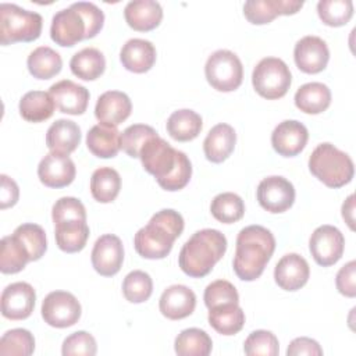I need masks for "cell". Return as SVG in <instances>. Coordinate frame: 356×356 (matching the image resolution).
I'll list each match as a JSON object with an SVG mask.
<instances>
[{
  "instance_id": "1",
  "label": "cell",
  "mask_w": 356,
  "mask_h": 356,
  "mask_svg": "<svg viewBox=\"0 0 356 356\" xmlns=\"http://www.w3.org/2000/svg\"><path fill=\"white\" fill-rule=\"evenodd\" d=\"M139 159L143 168L152 174L157 184L170 192L185 188L192 175L188 156L174 149L159 135L150 138L140 149Z\"/></svg>"
},
{
  "instance_id": "2",
  "label": "cell",
  "mask_w": 356,
  "mask_h": 356,
  "mask_svg": "<svg viewBox=\"0 0 356 356\" xmlns=\"http://www.w3.org/2000/svg\"><path fill=\"white\" fill-rule=\"evenodd\" d=\"M275 250V238L261 225H249L239 231L234 256V271L242 281L259 278Z\"/></svg>"
},
{
  "instance_id": "3",
  "label": "cell",
  "mask_w": 356,
  "mask_h": 356,
  "mask_svg": "<svg viewBox=\"0 0 356 356\" xmlns=\"http://www.w3.org/2000/svg\"><path fill=\"white\" fill-rule=\"evenodd\" d=\"M184 231L182 216L172 209H163L152 216L134 238V246L143 259H164L170 254L174 241Z\"/></svg>"
},
{
  "instance_id": "4",
  "label": "cell",
  "mask_w": 356,
  "mask_h": 356,
  "mask_svg": "<svg viewBox=\"0 0 356 356\" xmlns=\"http://www.w3.org/2000/svg\"><path fill=\"white\" fill-rule=\"evenodd\" d=\"M227 250V238L218 229L196 231L181 248L178 263L181 270L193 278L207 275Z\"/></svg>"
},
{
  "instance_id": "5",
  "label": "cell",
  "mask_w": 356,
  "mask_h": 356,
  "mask_svg": "<svg viewBox=\"0 0 356 356\" xmlns=\"http://www.w3.org/2000/svg\"><path fill=\"white\" fill-rule=\"evenodd\" d=\"M310 172L328 188H341L349 184L355 165L349 154L331 143H320L309 157Z\"/></svg>"
},
{
  "instance_id": "6",
  "label": "cell",
  "mask_w": 356,
  "mask_h": 356,
  "mask_svg": "<svg viewBox=\"0 0 356 356\" xmlns=\"http://www.w3.org/2000/svg\"><path fill=\"white\" fill-rule=\"evenodd\" d=\"M43 18L39 13L25 10L13 3L0 4V43L32 42L40 36Z\"/></svg>"
},
{
  "instance_id": "7",
  "label": "cell",
  "mask_w": 356,
  "mask_h": 356,
  "mask_svg": "<svg viewBox=\"0 0 356 356\" xmlns=\"http://www.w3.org/2000/svg\"><path fill=\"white\" fill-rule=\"evenodd\" d=\"M292 82L289 67L277 57L261 58L253 70L252 83L264 99L275 100L286 95Z\"/></svg>"
},
{
  "instance_id": "8",
  "label": "cell",
  "mask_w": 356,
  "mask_h": 356,
  "mask_svg": "<svg viewBox=\"0 0 356 356\" xmlns=\"http://www.w3.org/2000/svg\"><path fill=\"white\" fill-rule=\"evenodd\" d=\"M204 74L207 82L218 92H232L238 89L243 79V67L239 57L225 49H220L209 56Z\"/></svg>"
},
{
  "instance_id": "9",
  "label": "cell",
  "mask_w": 356,
  "mask_h": 356,
  "mask_svg": "<svg viewBox=\"0 0 356 356\" xmlns=\"http://www.w3.org/2000/svg\"><path fill=\"white\" fill-rule=\"evenodd\" d=\"M42 317L44 323L56 328H67L78 323L81 303L67 291H53L42 302Z\"/></svg>"
},
{
  "instance_id": "10",
  "label": "cell",
  "mask_w": 356,
  "mask_h": 356,
  "mask_svg": "<svg viewBox=\"0 0 356 356\" xmlns=\"http://www.w3.org/2000/svg\"><path fill=\"white\" fill-rule=\"evenodd\" d=\"M309 249L318 266L330 267L342 257L345 238L337 227L328 224L320 225L310 236Z\"/></svg>"
},
{
  "instance_id": "11",
  "label": "cell",
  "mask_w": 356,
  "mask_h": 356,
  "mask_svg": "<svg viewBox=\"0 0 356 356\" xmlns=\"http://www.w3.org/2000/svg\"><path fill=\"white\" fill-rule=\"evenodd\" d=\"M86 21L72 4L68 8L57 11L51 18L50 38L60 46L71 47L82 39H86Z\"/></svg>"
},
{
  "instance_id": "12",
  "label": "cell",
  "mask_w": 356,
  "mask_h": 356,
  "mask_svg": "<svg viewBox=\"0 0 356 356\" xmlns=\"http://www.w3.org/2000/svg\"><path fill=\"white\" fill-rule=\"evenodd\" d=\"M256 196L266 211L284 213L295 202V188L286 178L271 175L260 181Z\"/></svg>"
},
{
  "instance_id": "13",
  "label": "cell",
  "mask_w": 356,
  "mask_h": 356,
  "mask_svg": "<svg viewBox=\"0 0 356 356\" xmlns=\"http://www.w3.org/2000/svg\"><path fill=\"white\" fill-rule=\"evenodd\" d=\"M124 261V246L114 234H104L93 245L92 266L103 277L115 275Z\"/></svg>"
},
{
  "instance_id": "14",
  "label": "cell",
  "mask_w": 356,
  "mask_h": 356,
  "mask_svg": "<svg viewBox=\"0 0 356 356\" xmlns=\"http://www.w3.org/2000/svg\"><path fill=\"white\" fill-rule=\"evenodd\" d=\"M293 58L296 67L302 72L318 74L325 70L328 64L330 50L321 38L307 35L296 42L293 49Z\"/></svg>"
},
{
  "instance_id": "15",
  "label": "cell",
  "mask_w": 356,
  "mask_h": 356,
  "mask_svg": "<svg viewBox=\"0 0 356 356\" xmlns=\"http://www.w3.org/2000/svg\"><path fill=\"white\" fill-rule=\"evenodd\" d=\"M36 293L28 282H13L3 289L1 314L8 320L28 318L35 307Z\"/></svg>"
},
{
  "instance_id": "16",
  "label": "cell",
  "mask_w": 356,
  "mask_h": 356,
  "mask_svg": "<svg viewBox=\"0 0 356 356\" xmlns=\"http://www.w3.org/2000/svg\"><path fill=\"white\" fill-rule=\"evenodd\" d=\"M76 174L74 161L67 154L47 153L38 165V177L44 186L64 188L68 186Z\"/></svg>"
},
{
  "instance_id": "17",
  "label": "cell",
  "mask_w": 356,
  "mask_h": 356,
  "mask_svg": "<svg viewBox=\"0 0 356 356\" xmlns=\"http://www.w3.org/2000/svg\"><path fill=\"white\" fill-rule=\"evenodd\" d=\"M309 139L307 128L296 120H285L280 122L271 134L273 149L284 157L299 154Z\"/></svg>"
},
{
  "instance_id": "18",
  "label": "cell",
  "mask_w": 356,
  "mask_h": 356,
  "mask_svg": "<svg viewBox=\"0 0 356 356\" xmlns=\"http://www.w3.org/2000/svg\"><path fill=\"white\" fill-rule=\"evenodd\" d=\"M49 93L53 97L56 107L61 113L79 115L86 111L89 90L71 79H63L53 83L49 89Z\"/></svg>"
},
{
  "instance_id": "19",
  "label": "cell",
  "mask_w": 356,
  "mask_h": 356,
  "mask_svg": "<svg viewBox=\"0 0 356 356\" xmlns=\"http://www.w3.org/2000/svg\"><path fill=\"white\" fill-rule=\"evenodd\" d=\"M303 7L300 0H248L243 4V15L254 25L271 22L278 15H291Z\"/></svg>"
},
{
  "instance_id": "20",
  "label": "cell",
  "mask_w": 356,
  "mask_h": 356,
  "mask_svg": "<svg viewBox=\"0 0 356 356\" xmlns=\"http://www.w3.org/2000/svg\"><path fill=\"white\" fill-rule=\"evenodd\" d=\"M310 268L305 257L298 253H288L280 259L274 268V280L284 291H298L306 285Z\"/></svg>"
},
{
  "instance_id": "21",
  "label": "cell",
  "mask_w": 356,
  "mask_h": 356,
  "mask_svg": "<svg viewBox=\"0 0 356 356\" xmlns=\"http://www.w3.org/2000/svg\"><path fill=\"white\" fill-rule=\"evenodd\" d=\"M132 111V103L127 93L107 90L102 93L95 106V115L100 124L117 127L125 121Z\"/></svg>"
},
{
  "instance_id": "22",
  "label": "cell",
  "mask_w": 356,
  "mask_h": 356,
  "mask_svg": "<svg viewBox=\"0 0 356 356\" xmlns=\"http://www.w3.org/2000/svg\"><path fill=\"white\" fill-rule=\"evenodd\" d=\"M160 312L170 320H181L191 316L196 307V295L186 285H171L160 296Z\"/></svg>"
},
{
  "instance_id": "23",
  "label": "cell",
  "mask_w": 356,
  "mask_h": 356,
  "mask_svg": "<svg viewBox=\"0 0 356 356\" xmlns=\"http://www.w3.org/2000/svg\"><path fill=\"white\" fill-rule=\"evenodd\" d=\"M127 24L139 32L157 28L163 19V8L154 0H132L124 8Z\"/></svg>"
},
{
  "instance_id": "24",
  "label": "cell",
  "mask_w": 356,
  "mask_h": 356,
  "mask_svg": "<svg viewBox=\"0 0 356 356\" xmlns=\"http://www.w3.org/2000/svg\"><path fill=\"white\" fill-rule=\"evenodd\" d=\"M122 67L135 74L149 71L156 61V49L152 42L146 39H129L120 51Z\"/></svg>"
},
{
  "instance_id": "25",
  "label": "cell",
  "mask_w": 356,
  "mask_h": 356,
  "mask_svg": "<svg viewBox=\"0 0 356 356\" xmlns=\"http://www.w3.org/2000/svg\"><path fill=\"white\" fill-rule=\"evenodd\" d=\"M235 143H236L235 129L225 122H220L209 131L203 142V152L209 161L222 163L234 152Z\"/></svg>"
},
{
  "instance_id": "26",
  "label": "cell",
  "mask_w": 356,
  "mask_h": 356,
  "mask_svg": "<svg viewBox=\"0 0 356 356\" xmlns=\"http://www.w3.org/2000/svg\"><path fill=\"white\" fill-rule=\"evenodd\" d=\"M81 128L71 120L54 121L46 132V146L50 152L70 154L81 143Z\"/></svg>"
},
{
  "instance_id": "27",
  "label": "cell",
  "mask_w": 356,
  "mask_h": 356,
  "mask_svg": "<svg viewBox=\"0 0 356 356\" xmlns=\"http://www.w3.org/2000/svg\"><path fill=\"white\" fill-rule=\"evenodd\" d=\"M86 146L96 157H114L121 149V134L117 127L97 124L89 129L86 135Z\"/></svg>"
},
{
  "instance_id": "28",
  "label": "cell",
  "mask_w": 356,
  "mask_h": 356,
  "mask_svg": "<svg viewBox=\"0 0 356 356\" xmlns=\"http://www.w3.org/2000/svg\"><path fill=\"white\" fill-rule=\"evenodd\" d=\"M295 106L306 114H320L331 104V90L325 83L309 82L295 93Z\"/></svg>"
},
{
  "instance_id": "29",
  "label": "cell",
  "mask_w": 356,
  "mask_h": 356,
  "mask_svg": "<svg viewBox=\"0 0 356 356\" xmlns=\"http://www.w3.org/2000/svg\"><path fill=\"white\" fill-rule=\"evenodd\" d=\"M56 243L65 253L81 252L89 238V227L86 221L70 220L54 224Z\"/></svg>"
},
{
  "instance_id": "30",
  "label": "cell",
  "mask_w": 356,
  "mask_h": 356,
  "mask_svg": "<svg viewBox=\"0 0 356 356\" xmlns=\"http://www.w3.org/2000/svg\"><path fill=\"white\" fill-rule=\"evenodd\" d=\"M54 100L49 92L31 90L19 100V114L29 122H42L49 120L54 113Z\"/></svg>"
},
{
  "instance_id": "31",
  "label": "cell",
  "mask_w": 356,
  "mask_h": 356,
  "mask_svg": "<svg viewBox=\"0 0 356 356\" xmlns=\"http://www.w3.org/2000/svg\"><path fill=\"white\" fill-rule=\"evenodd\" d=\"M203 127L202 117L189 108L174 111L167 120V132L178 142H188L195 139Z\"/></svg>"
},
{
  "instance_id": "32",
  "label": "cell",
  "mask_w": 356,
  "mask_h": 356,
  "mask_svg": "<svg viewBox=\"0 0 356 356\" xmlns=\"http://www.w3.org/2000/svg\"><path fill=\"white\" fill-rule=\"evenodd\" d=\"M209 324L221 335H235L245 324V313L238 303L209 309Z\"/></svg>"
},
{
  "instance_id": "33",
  "label": "cell",
  "mask_w": 356,
  "mask_h": 356,
  "mask_svg": "<svg viewBox=\"0 0 356 356\" xmlns=\"http://www.w3.org/2000/svg\"><path fill=\"white\" fill-rule=\"evenodd\" d=\"M70 68L79 79L93 81L104 72L106 58L100 50L95 47H85L71 57Z\"/></svg>"
},
{
  "instance_id": "34",
  "label": "cell",
  "mask_w": 356,
  "mask_h": 356,
  "mask_svg": "<svg viewBox=\"0 0 356 356\" xmlns=\"http://www.w3.org/2000/svg\"><path fill=\"white\" fill-rule=\"evenodd\" d=\"M31 75L36 79H50L61 71L63 60L61 56L49 46H39L26 60Z\"/></svg>"
},
{
  "instance_id": "35",
  "label": "cell",
  "mask_w": 356,
  "mask_h": 356,
  "mask_svg": "<svg viewBox=\"0 0 356 356\" xmlns=\"http://www.w3.org/2000/svg\"><path fill=\"white\" fill-rule=\"evenodd\" d=\"M31 256L25 245L14 235L3 236L0 242V271L3 274H15L24 270Z\"/></svg>"
},
{
  "instance_id": "36",
  "label": "cell",
  "mask_w": 356,
  "mask_h": 356,
  "mask_svg": "<svg viewBox=\"0 0 356 356\" xmlns=\"http://www.w3.org/2000/svg\"><path fill=\"white\" fill-rule=\"evenodd\" d=\"M121 189V177L111 167H100L93 171L90 178V193L99 203L113 202Z\"/></svg>"
},
{
  "instance_id": "37",
  "label": "cell",
  "mask_w": 356,
  "mask_h": 356,
  "mask_svg": "<svg viewBox=\"0 0 356 356\" xmlns=\"http://www.w3.org/2000/svg\"><path fill=\"white\" fill-rule=\"evenodd\" d=\"M175 353L179 356H207L213 342L209 334L200 328H186L175 338Z\"/></svg>"
},
{
  "instance_id": "38",
  "label": "cell",
  "mask_w": 356,
  "mask_h": 356,
  "mask_svg": "<svg viewBox=\"0 0 356 356\" xmlns=\"http://www.w3.org/2000/svg\"><path fill=\"white\" fill-rule=\"evenodd\" d=\"M210 211L217 221L232 224L243 217L245 203L239 195L234 192H222L211 200Z\"/></svg>"
},
{
  "instance_id": "39",
  "label": "cell",
  "mask_w": 356,
  "mask_h": 356,
  "mask_svg": "<svg viewBox=\"0 0 356 356\" xmlns=\"http://www.w3.org/2000/svg\"><path fill=\"white\" fill-rule=\"evenodd\" d=\"M35 350V338L25 328H13L3 334L0 339L1 356H29Z\"/></svg>"
},
{
  "instance_id": "40",
  "label": "cell",
  "mask_w": 356,
  "mask_h": 356,
  "mask_svg": "<svg viewBox=\"0 0 356 356\" xmlns=\"http://www.w3.org/2000/svg\"><path fill=\"white\" fill-rule=\"evenodd\" d=\"M317 14L323 24L328 26H342L353 15V3L350 0H320Z\"/></svg>"
},
{
  "instance_id": "41",
  "label": "cell",
  "mask_w": 356,
  "mask_h": 356,
  "mask_svg": "<svg viewBox=\"0 0 356 356\" xmlns=\"http://www.w3.org/2000/svg\"><path fill=\"white\" fill-rule=\"evenodd\" d=\"M26 248L31 261L39 260L46 249H47V241H46V232L44 229L33 222H25L15 228L13 232Z\"/></svg>"
},
{
  "instance_id": "42",
  "label": "cell",
  "mask_w": 356,
  "mask_h": 356,
  "mask_svg": "<svg viewBox=\"0 0 356 356\" xmlns=\"http://www.w3.org/2000/svg\"><path fill=\"white\" fill-rule=\"evenodd\" d=\"M153 292V281L150 275L142 270H134L125 275L122 281V293L131 303L146 302Z\"/></svg>"
},
{
  "instance_id": "43",
  "label": "cell",
  "mask_w": 356,
  "mask_h": 356,
  "mask_svg": "<svg viewBox=\"0 0 356 356\" xmlns=\"http://www.w3.org/2000/svg\"><path fill=\"white\" fill-rule=\"evenodd\" d=\"M159 135L154 128L145 124H134L124 129L121 134V149L129 157H139L143 145L153 136Z\"/></svg>"
},
{
  "instance_id": "44",
  "label": "cell",
  "mask_w": 356,
  "mask_h": 356,
  "mask_svg": "<svg viewBox=\"0 0 356 356\" xmlns=\"http://www.w3.org/2000/svg\"><path fill=\"white\" fill-rule=\"evenodd\" d=\"M243 350L249 356H277L280 345L277 337L267 330H256L245 339Z\"/></svg>"
},
{
  "instance_id": "45",
  "label": "cell",
  "mask_w": 356,
  "mask_h": 356,
  "mask_svg": "<svg viewBox=\"0 0 356 356\" xmlns=\"http://www.w3.org/2000/svg\"><path fill=\"white\" fill-rule=\"evenodd\" d=\"M203 299L207 309H213L221 305L239 303L236 288L227 280H217L209 284L204 289Z\"/></svg>"
},
{
  "instance_id": "46",
  "label": "cell",
  "mask_w": 356,
  "mask_h": 356,
  "mask_svg": "<svg viewBox=\"0 0 356 356\" xmlns=\"http://www.w3.org/2000/svg\"><path fill=\"white\" fill-rule=\"evenodd\" d=\"M97 352L96 339L86 331H76L63 342L61 353L64 356H93Z\"/></svg>"
},
{
  "instance_id": "47",
  "label": "cell",
  "mask_w": 356,
  "mask_h": 356,
  "mask_svg": "<svg viewBox=\"0 0 356 356\" xmlns=\"http://www.w3.org/2000/svg\"><path fill=\"white\" fill-rule=\"evenodd\" d=\"M51 218L53 222H63V221H70V220H81L86 221V210L83 203L71 196H64L56 200L51 209Z\"/></svg>"
},
{
  "instance_id": "48",
  "label": "cell",
  "mask_w": 356,
  "mask_h": 356,
  "mask_svg": "<svg viewBox=\"0 0 356 356\" xmlns=\"http://www.w3.org/2000/svg\"><path fill=\"white\" fill-rule=\"evenodd\" d=\"M72 6L82 14V17L86 21V25H88L86 39L95 38L100 32L104 24L103 11L95 3H90V1H78V3H72Z\"/></svg>"
},
{
  "instance_id": "49",
  "label": "cell",
  "mask_w": 356,
  "mask_h": 356,
  "mask_svg": "<svg viewBox=\"0 0 356 356\" xmlns=\"http://www.w3.org/2000/svg\"><path fill=\"white\" fill-rule=\"evenodd\" d=\"M356 261L350 260L345 266H342L337 274L335 284L337 289L341 295L346 298L356 296Z\"/></svg>"
},
{
  "instance_id": "50",
  "label": "cell",
  "mask_w": 356,
  "mask_h": 356,
  "mask_svg": "<svg viewBox=\"0 0 356 356\" xmlns=\"http://www.w3.org/2000/svg\"><path fill=\"white\" fill-rule=\"evenodd\" d=\"M288 356H299V355H309V356H321L323 349L318 345L317 341L307 338V337H299L295 338L288 349H286Z\"/></svg>"
},
{
  "instance_id": "51",
  "label": "cell",
  "mask_w": 356,
  "mask_h": 356,
  "mask_svg": "<svg viewBox=\"0 0 356 356\" xmlns=\"http://www.w3.org/2000/svg\"><path fill=\"white\" fill-rule=\"evenodd\" d=\"M1 178V189H0V207L4 210L7 207H13L19 196L18 185L14 179L7 177L6 174L0 175Z\"/></svg>"
},
{
  "instance_id": "52",
  "label": "cell",
  "mask_w": 356,
  "mask_h": 356,
  "mask_svg": "<svg viewBox=\"0 0 356 356\" xmlns=\"http://www.w3.org/2000/svg\"><path fill=\"white\" fill-rule=\"evenodd\" d=\"M353 210H355V196L349 195L348 199L343 202L342 204V217L345 220V222L349 225L350 229H355V216H353Z\"/></svg>"
}]
</instances>
